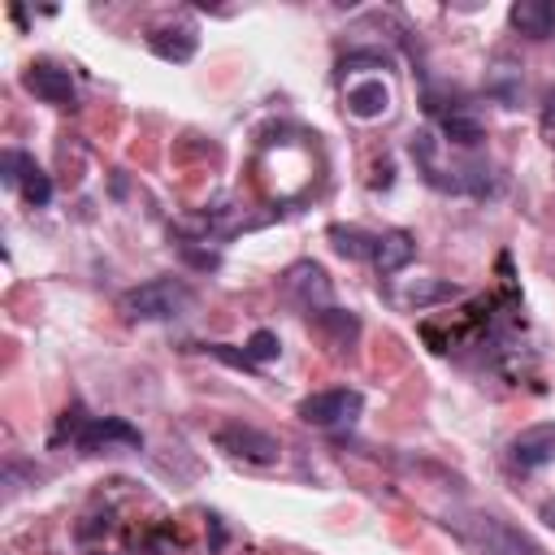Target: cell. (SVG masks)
Returning <instances> with one entry per match:
<instances>
[{"label":"cell","mask_w":555,"mask_h":555,"mask_svg":"<svg viewBox=\"0 0 555 555\" xmlns=\"http://www.w3.org/2000/svg\"><path fill=\"white\" fill-rule=\"evenodd\" d=\"M22 82H26V91H30L35 100H43V104H52V108H74V104H78V91H74L69 69H61V65H52V61L30 65Z\"/></svg>","instance_id":"52a82bcc"},{"label":"cell","mask_w":555,"mask_h":555,"mask_svg":"<svg viewBox=\"0 0 555 555\" xmlns=\"http://www.w3.org/2000/svg\"><path fill=\"white\" fill-rule=\"evenodd\" d=\"M0 169H4V186H17L26 204L43 208V204L52 199V178H48V173L26 156V152H4Z\"/></svg>","instance_id":"ba28073f"},{"label":"cell","mask_w":555,"mask_h":555,"mask_svg":"<svg viewBox=\"0 0 555 555\" xmlns=\"http://www.w3.org/2000/svg\"><path fill=\"white\" fill-rule=\"evenodd\" d=\"M147 48H152L160 61L182 65V61H191V56H195L199 39H195V30H191V26H152V30H147Z\"/></svg>","instance_id":"4fadbf2b"},{"label":"cell","mask_w":555,"mask_h":555,"mask_svg":"<svg viewBox=\"0 0 555 555\" xmlns=\"http://www.w3.org/2000/svg\"><path fill=\"white\" fill-rule=\"evenodd\" d=\"M390 104H395V95H390V87H386L382 78H364V82L347 87V113L360 117V121H377V117H386Z\"/></svg>","instance_id":"30bf717a"},{"label":"cell","mask_w":555,"mask_h":555,"mask_svg":"<svg viewBox=\"0 0 555 555\" xmlns=\"http://www.w3.org/2000/svg\"><path fill=\"white\" fill-rule=\"evenodd\" d=\"M212 442L225 451V455H234V460H243V464H278L282 460V447H278V438L273 434H264V429H256V425H221L217 434H212Z\"/></svg>","instance_id":"3957f363"},{"label":"cell","mask_w":555,"mask_h":555,"mask_svg":"<svg viewBox=\"0 0 555 555\" xmlns=\"http://www.w3.org/2000/svg\"><path fill=\"white\" fill-rule=\"evenodd\" d=\"M117 308L130 321H173V317H186L195 308V291L182 278H152L143 286H130L117 299Z\"/></svg>","instance_id":"6da1fadb"},{"label":"cell","mask_w":555,"mask_h":555,"mask_svg":"<svg viewBox=\"0 0 555 555\" xmlns=\"http://www.w3.org/2000/svg\"><path fill=\"white\" fill-rule=\"evenodd\" d=\"M451 295H460V291L447 286V282H412V286L399 291V304H408V308H425V304H434V299H451Z\"/></svg>","instance_id":"ac0fdd59"},{"label":"cell","mask_w":555,"mask_h":555,"mask_svg":"<svg viewBox=\"0 0 555 555\" xmlns=\"http://www.w3.org/2000/svg\"><path fill=\"white\" fill-rule=\"evenodd\" d=\"M282 286H286V295H291L299 308H308V312L330 308V295H334V286H330V278H325V269H321L317 260L291 264L286 278H282Z\"/></svg>","instance_id":"8992f818"},{"label":"cell","mask_w":555,"mask_h":555,"mask_svg":"<svg viewBox=\"0 0 555 555\" xmlns=\"http://www.w3.org/2000/svg\"><path fill=\"white\" fill-rule=\"evenodd\" d=\"M199 351H208V356H217V360H225L230 369H243V373H256V360H251L247 351H238V347H230V343H199Z\"/></svg>","instance_id":"d6986e66"},{"label":"cell","mask_w":555,"mask_h":555,"mask_svg":"<svg viewBox=\"0 0 555 555\" xmlns=\"http://www.w3.org/2000/svg\"><path fill=\"white\" fill-rule=\"evenodd\" d=\"M507 22L525 39H551L555 35V4L551 0H516L507 9Z\"/></svg>","instance_id":"8fae6325"},{"label":"cell","mask_w":555,"mask_h":555,"mask_svg":"<svg viewBox=\"0 0 555 555\" xmlns=\"http://www.w3.org/2000/svg\"><path fill=\"white\" fill-rule=\"evenodd\" d=\"M360 408H364L360 390H347V386L343 390H317V395L299 399V421H308L317 429H334V425H351L360 416Z\"/></svg>","instance_id":"277c9868"},{"label":"cell","mask_w":555,"mask_h":555,"mask_svg":"<svg viewBox=\"0 0 555 555\" xmlns=\"http://www.w3.org/2000/svg\"><path fill=\"white\" fill-rule=\"evenodd\" d=\"M464 529L486 546V555H546L529 533L512 529V525L499 520V516H473Z\"/></svg>","instance_id":"5b68a950"},{"label":"cell","mask_w":555,"mask_h":555,"mask_svg":"<svg viewBox=\"0 0 555 555\" xmlns=\"http://www.w3.org/2000/svg\"><path fill=\"white\" fill-rule=\"evenodd\" d=\"M178 251H182L195 269H217V264H221V256H217V251H199V247H191V243H178Z\"/></svg>","instance_id":"44dd1931"},{"label":"cell","mask_w":555,"mask_h":555,"mask_svg":"<svg viewBox=\"0 0 555 555\" xmlns=\"http://www.w3.org/2000/svg\"><path fill=\"white\" fill-rule=\"evenodd\" d=\"M538 130H542V143L555 152V100L542 108V117H538Z\"/></svg>","instance_id":"7402d4cb"},{"label":"cell","mask_w":555,"mask_h":555,"mask_svg":"<svg viewBox=\"0 0 555 555\" xmlns=\"http://www.w3.org/2000/svg\"><path fill=\"white\" fill-rule=\"evenodd\" d=\"M312 317V325L334 343V347H351L356 338H360V321H356V312H347V308H317V312H308Z\"/></svg>","instance_id":"9a60e30c"},{"label":"cell","mask_w":555,"mask_h":555,"mask_svg":"<svg viewBox=\"0 0 555 555\" xmlns=\"http://www.w3.org/2000/svg\"><path fill=\"white\" fill-rule=\"evenodd\" d=\"M512 464L516 468H525V473H533V468H542V464H551L555 460V421H538V425H525L516 438H512Z\"/></svg>","instance_id":"9c48e42d"},{"label":"cell","mask_w":555,"mask_h":555,"mask_svg":"<svg viewBox=\"0 0 555 555\" xmlns=\"http://www.w3.org/2000/svg\"><path fill=\"white\" fill-rule=\"evenodd\" d=\"M438 126H442V134H447L455 147H477V143L486 139V121H481L468 104L442 108V113H438Z\"/></svg>","instance_id":"5bb4252c"},{"label":"cell","mask_w":555,"mask_h":555,"mask_svg":"<svg viewBox=\"0 0 555 555\" xmlns=\"http://www.w3.org/2000/svg\"><path fill=\"white\" fill-rule=\"evenodd\" d=\"M243 351H247L256 364H264V360H273V356L282 351V343H278V334H273V330H256V334L247 338V347H243Z\"/></svg>","instance_id":"ffe728a7"},{"label":"cell","mask_w":555,"mask_h":555,"mask_svg":"<svg viewBox=\"0 0 555 555\" xmlns=\"http://www.w3.org/2000/svg\"><path fill=\"white\" fill-rule=\"evenodd\" d=\"M330 243L338 256L347 260H373V247H377V234H364L356 225H330Z\"/></svg>","instance_id":"e0dca14e"},{"label":"cell","mask_w":555,"mask_h":555,"mask_svg":"<svg viewBox=\"0 0 555 555\" xmlns=\"http://www.w3.org/2000/svg\"><path fill=\"white\" fill-rule=\"evenodd\" d=\"M542 520L555 529V503H542Z\"/></svg>","instance_id":"603a6c76"},{"label":"cell","mask_w":555,"mask_h":555,"mask_svg":"<svg viewBox=\"0 0 555 555\" xmlns=\"http://www.w3.org/2000/svg\"><path fill=\"white\" fill-rule=\"evenodd\" d=\"M412 256H416V238H412L408 230H386V234H377L373 269H377L382 278H390V273L408 269V264H412Z\"/></svg>","instance_id":"7c38bea8"},{"label":"cell","mask_w":555,"mask_h":555,"mask_svg":"<svg viewBox=\"0 0 555 555\" xmlns=\"http://www.w3.org/2000/svg\"><path fill=\"white\" fill-rule=\"evenodd\" d=\"M520 65H512L507 56H499L494 65H490V74H486V95H494L499 104H507V108H516V100H520Z\"/></svg>","instance_id":"2e32d148"},{"label":"cell","mask_w":555,"mask_h":555,"mask_svg":"<svg viewBox=\"0 0 555 555\" xmlns=\"http://www.w3.org/2000/svg\"><path fill=\"white\" fill-rule=\"evenodd\" d=\"M74 442L87 455H100V451H143V434L126 416H87L82 429L74 434Z\"/></svg>","instance_id":"7a4b0ae2"}]
</instances>
